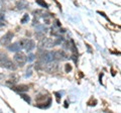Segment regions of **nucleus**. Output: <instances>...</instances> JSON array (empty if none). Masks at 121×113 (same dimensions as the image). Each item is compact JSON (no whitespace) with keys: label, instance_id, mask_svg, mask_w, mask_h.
<instances>
[{"label":"nucleus","instance_id":"nucleus-3","mask_svg":"<svg viewBox=\"0 0 121 113\" xmlns=\"http://www.w3.org/2000/svg\"><path fill=\"white\" fill-rule=\"evenodd\" d=\"M44 69H45V71L47 72H48V73H54V72H56V70H58V64H56V62H48L47 63V65H45L44 67Z\"/></svg>","mask_w":121,"mask_h":113},{"label":"nucleus","instance_id":"nucleus-4","mask_svg":"<svg viewBox=\"0 0 121 113\" xmlns=\"http://www.w3.org/2000/svg\"><path fill=\"white\" fill-rule=\"evenodd\" d=\"M52 54H54V60H56V61H63V60L68 59V56L63 51H56L52 52Z\"/></svg>","mask_w":121,"mask_h":113},{"label":"nucleus","instance_id":"nucleus-22","mask_svg":"<svg viewBox=\"0 0 121 113\" xmlns=\"http://www.w3.org/2000/svg\"><path fill=\"white\" fill-rule=\"evenodd\" d=\"M3 25H4V23H3L2 21H0V26H3Z\"/></svg>","mask_w":121,"mask_h":113},{"label":"nucleus","instance_id":"nucleus-15","mask_svg":"<svg viewBox=\"0 0 121 113\" xmlns=\"http://www.w3.org/2000/svg\"><path fill=\"white\" fill-rule=\"evenodd\" d=\"M43 36H44V33L43 32H36L35 33V37H36V39H43Z\"/></svg>","mask_w":121,"mask_h":113},{"label":"nucleus","instance_id":"nucleus-21","mask_svg":"<svg viewBox=\"0 0 121 113\" xmlns=\"http://www.w3.org/2000/svg\"><path fill=\"white\" fill-rule=\"evenodd\" d=\"M56 26H60V21H59V20H56Z\"/></svg>","mask_w":121,"mask_h":113},{"label":"nucleus","instance_id":"nucleus-9","mask_svg":"<svg viewBox=\"0 0 121 113\" xmlns=\"http://www.w3.org/2000/svg\"><path fill=\"white\" fill-rule=\"evenodd\" d=\"M20 48H21V47H20L19 43H14L11 44V46L8 47V50L11 52H19Z\"/></svg>","mask_w":121,"mask_h":113},{"label":"nucleus","instance_id":"nucleus-2","mask_svg":"<svg viewBox=\"0 0 121 113\" xmlns=\"http://www.w3.org/2000/svg\"><path fill=\"white\" fill-rule=\"evenodd\" d=\"M14 61L18 64V66L22 67V66H24V64L26 63L27 60H26V56L24 54H22V52H17V54L14 56Z\"/></svg>","mask_w":121,"mask_h":113},{"label":"nucleus","instance_id":"nucleus-12","mask_svg":"<svg viewBox=\"0 0 121 113\" xmlns=\"http://www.w3.org/2000/svg\"><path fill=\"white\" fill-rule=\"evenodd\" d=\"M17 6L19 9H23V8H26V6H27V3L26 2H23V1H20L17 3Z\"/></svg>","mask_w":121,"mask_h":113},{"label":"nucleus","instance_id":"nucleus-19","mask_svg":"<svg viewBox=\"0 0 121 113\" xmlns=\"http://www.w3.org/2000/svg\"><path fill=\"white\" fill-rule=\"evenodd\" d=\"M33 59H35V55H29L28 58H26V60H28V61H32Z\"/></svg>","mask_w":121,"mask_h":113},{"label":"nucleus","instance_id":"nucleus-8","mask_svg":"<svg viewBox=\"0 0 121 113\" xmlns=\"http://www.w3.org/2000/svg\"><path fill=\"white\" fill-rule=\"evenodd\" d=\"M11 89H13L15 92H18V93H23V92H26L28 91V86L26 85H20V86H12Z\"/></svg>","mask_w":121,"mask_h":113},{"label":"nucleus","instance_id":"nucleus-16","mask_svg":"<svg viewBox=\"0 0 121 113\" xmlns=\"http://www.w3.org/2000/svg\"><path fill=\"white\" fill-rule=\"evenodd\" d=\"M28 20H29L28 14H24V16L22 17V19H21V23H25V22H27Z\"/></svg>","mask_w":121,"mask_h":113},{"label":"nucleus","instance_id":"nucleus-1","mask_svg":"<svg viewBox=\"0 0 121 113\" xmlns=\"http://www.w3.org/2000/svg\"><path fill=\"white\" fill-rule=\"evenodd\" d=\"M19 44H20L21 48H25L27 52L32 51L33 48H35V41H33L32 39H26L20 40L19 41Z\"/></svg>","mask_w":121,"mask_h":113},{"label":"nucleus","instance_id":"nucleus-6","mask_svg":"<svg viewBox=\"0 0 121 113\" xmlns=\"http://www.w3.org/2000/svg\"><path fill=\"white\" fill-rule=\"evenodd\" d=\"M12 37H13V33H12V32H11V31L6 32L5 35H4V36L2 37L1 43H2L3 44H8L10 41H11V39H12Z\"/></svg>","mask_w":121,"mask_h":113},{"label":"nucleus","instance_id":"nucleus-7","mask_svg":"<svg viewBox=\"0 0 121 113\" xmlns=\"http://www.w3.org/2000/svg\"><path fill=\"white\" fill-rule=\"evenodd\" d=\"M41 58H43V60L45 63L52 62V60H54V54H52V52H43Z\"/></svg>","mask_w":121,"mask_h":113},{"label":"nucleus","instance_id":"nucleus-14","mask_svg":"<svg viewBox=\"0 0 121 113\" xmlns=\"http://www.w3.org/2000/svg\"><path fill=\"white\" fill-rule=\"evenodd\" d=\"M6 59H8V58H7V55L4 54V52H0V63L3 62Z\"/></svg>","mask_w":121,"mask_h":113},{"label":"nucleus","instance_id":"nucleus-11","mask_svg":"<svg viewBox=\"0 0 121 113\" xmlns=\"http://www.w3.org/2000/svg\"><path fill=\"white\" fill-rule=\"evenodd\" d=\"M20 97L25 101V102L30 103V97H29L28 95H26V94H23V93H20Z\"/></svg>","mask_w":121,"mask_h":113},{"label":"nucleus","instance_id":"nucleus-5","mask_svg":"<svg viewBox=\"0 0 121 113\" xmlns=\"http://www.w3.org/2000/svg\"><path fill=\"white\" fill-rule=\"evenodd\" d=\"M1 67H4V68H6V69L12 70V71L16 70V66L14 65V63L12 61H10V60H8V59H6L3 62H1Z\"/></svg>","mask_w":121,"mask_h":113},{"label":"nucleus","instance_id":"nucleus-13","mask_svg":"<svg viewBox=\"0 0 121 113\" xmlns=\"http://www.w3.org/2000/svg\"><path fill=\"white\" fill-rule=\"evenodd\" d=\"M36 3H37V4H39L40 6L44 7V8H48V5L43 1V0H36Z\"/></svg>","mask_w":121,"mask_h":113},{"label":"nucleus","instance_id":"nucleus-17","mask_svg":"<svg viewBox=\"0 0 121 113\" xmlns=\"http://www.w3.org/2000/svg\"><path fill=\"white\" fill-rule=\"evenodd\" d=\"M63 41H64V39H63V37H60V39H56V40L55 41V46H56V44H60V43H62Z\"/></svg>","mask_w":121,"mask_h":113},{"label":"nucleus","instance_id":"nucleus-18","mask_svg":"<svg viewBox=\"0 0 121 113\" xmlns=\"http://www.w3.org/2000/svg\"><path fill=\"white\" fill-rule=\"evenodd\" d=\"M70 71H72V66L70 64H67L66 65V72H70Z\"/></svg>","mask_w":121,"mask_h":113},{"label":"nucleus","instance_id":"nucleus-20","mask_svg":"<svg viewBox=\"0 0 121 113\" xmlns=\"http://www.w3.org/2000/svg\"><path fill=\"white\" fill-rule=\"evenodd\" d=\"M3 18H4V15L0 13V21H2V20H3Z\"/></svg>","mask_w":121,"mask_h":113},{"label":"nucleus","instance_id":"nucleus-10","mask_svg":"<svg viewBox=\"0 0 121 113\" xmlns=\"http://www.w3.org/2000/svg\"><path fill=\"white\" fill-rule=\"evenodd\" d=\"M48 98H50V96H48V95H41V94H39V95H37L36 98H35V101L37 103H44V101L45 100H48Z\"/></svg>","mask_w":121,"mask_h":113}]
</instances>
